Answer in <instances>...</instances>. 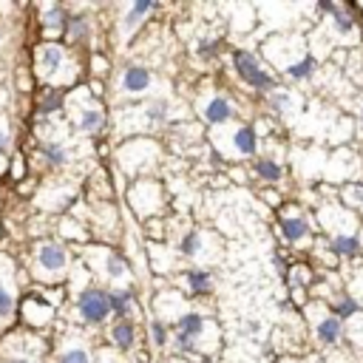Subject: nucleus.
<instances>
[{
	"instance_id": "nucleus-1",
	"label": "nucleus",
	"mask_w": 363,
	"mask_h": 363,
	"mask_svg": "<svg viewBox=\"0 0 363 363\" xmlns=\"http://www.w3.org/2000/svg\"><path fill=\"white\" fill-rule=\"evenodd\" d=\"M32 275L43 284H57L68 275V250L62 242H43L32 258Z\"/></svg>"
},
{
	"instance_id": "nucleus-2",
	"label": "nucleus",
	"mask_w": 363,
	"mask_h": 363,
	"mask_svg": "<svg viewBox=\"0 0 363 363\" xmlns=\"http://www.w3.org/2000/svg\"><path fill=\"white\" fill-rule=\"evenodd\" d=\"M233 68H236L239 80H242V83H247L250 88H256V91H261V94H275L278 80H275V77L270 74V71L264 68V62H261L253 51H247V48H236V51H233Z\"/></svg>"
},
{
	"instance_id": "nucleus-3",
	"label": "nucleus",
	"mask_w": 363,
	"mask_h": 363,
	"mask_svg": "<svg viewBox=\"0 0 363 363\" xmlns=\"http://www.w3.org/2000/svg\"><path fill=\"white\" fill-rule=\"evenodd\" d=\"M74 307L83 324L88 326H103L111 318V304H108V289L103 286H86L74 293Z\"/></svg>"
},
{
	"instance_id": "nucleus-4",
	"label": "nucleus",
	"mask_w": 363,
	"mask_h": 363,
	"mask_svg": "<svg viewBox=\"0 0 363 363\" xmlns=\"http://www.w3.org/2000/svg\"><path fill=\"white\" fill-rule=\"evenodd\" d=\"M307 312L312 315L310 321H312V335H315V341H318L321 346H326V349H335V346L341 343V338H343V324L326 310L324 301H312V304L307 307Z\"/></svg>"
},
{
	"instance_id": "nucleus-5",
	"label": "nucleus",
	"mask_w": 363,
	"mask_h": 363,
	"mask_svg": "<svg viewBox=\"0 0 363 363\" xmlns=\"http://www.w3.org/2000/svg\"><path fill=\"white\" fill-rule=\"evenodd\" d=\"M128 199H131V207L139 219H148V216H154L162 204V187L154 179H139L128 190Z\"/></svg>"
},
{
	"instance_id": "nucleus-6",
	"label": "nucleus",
	"mask_w": 363,
	"mask_h": 363,
	"mask_svg": "<svg viewBox=\"0 0 363 363\" xmlns=\"http://www.w3.org/2000/svg\"><path fill=\"white\" fill-rule=\"evenodd\" d=\"M37 65H40V74L48 83H65L62 77V68L68 65V51L62 43H43L37 51Z\"/></svg>"
},
{
	"instance_id": "nucleus-7",
	"label": "nucleus",
	"mask_w": 363,
	"mask_h": 363,
	"mask_svg": "<svg viewBox=\"0 0 363 363\" xmlns=\"http://www.w3.org/2000/svg\"><path fill=\"white\" fill-rule=\"evenodd\" d=\"M154 86V71L148 65H142V62H131L122 68V74H119V91L128 94V97H139L145 94Z\"/></svg>"
},
{
	"instance_id": "nucleus-8",
	"label": "nucleus",
	"mask_w": 363,
	"mask_h": 363,
	"mask_svg": "<svg viewBox=\"0 0 363 363\" xmlns=\"http://www.w3.org/2000/svg\"><path fill=\"white\" fill-rule=\"evenodd\" d=\"M20 315H23V321L32 324V326H46V324H51V318H54V304H51L46 296L32 293V296L23 301Z\"/></svg>"
},
{
	"instance_id": "nucleus-9",
	"label": "nucleus",
	"mask_w": 363,
	"mask_h": 363,
	"mask_svg": "<svg viewBox=\"0 0 363 363\" xmlns=\"http://www.w3.org/2000/svg\"><path fill=\"white\" fill-rule=\"evenodd\" d=\"M233 114H236V108H233V103L225 97V94H216V97H210L204 105H202V119L207 122V125H227L230 119H233Z\"/></svg>"
},
{
	"instance_id": "nucleus-10",
	"label": "nucleus",
	"mask_w": 363,
	"mask_h": 363,
	"mask_svg": "<svg viewBox=\"0 0 363 363\" xmlns=\"http://www.w3.org/2000/svg\"><path fill=\"white\" fill-rule=\"evenodd\" d=\"M278 233H281V239L289 242V244H301L304 239L312 236V227H310V222L304 219V216H296V213H293V216H281Z\"/></svg>"
},
{
	"instance_id": "nucleus-11",
	"label": "nucleus",
	"mask_w": 363,
	"mask_h": 363,
	"mask_svg": "<svg viewBox=\"0 0 363 363\" xmlns=\"http://www.w3.org/2000/svg\"><path fill=\"white\" fill-rule=\"evenodd\" d=\"M74 122H77V128H80L83 133H100V131L105 128V108H100L97 103L80 105Z\"/></svg>"
},
{
	"instance_id": "nucleus-12",
	"label": "nucleus",
	"mask_w": 363,
	"mask_h": 363,
	"mask_svg": "<svg viewBox=\"0 0 363 363\" xmlns=\"http://www.w3.org/2000/svg\"><path fill=\"white\" fill-rule=\"evenodd\" d=\"M111 343H114V349L122 352V355L133 352V346H136V324H133L131 318H119V321L111 326Z\"/></svg>"
},
{
	"instance_id": "nucleus-13",
	"label": "nucleus",
	"mask_w": 363,
	"mask_h": 363,
	"mask_svg": "<svg viewBox=\"0 0 363 363\" xmlns=\"http://www.w3.org/2000/svg\"><path fill=\"white\" fill-rule=\"evenodd\" d=\"M326 304V310L341 321V324H346V321H352L355 315H360V301L352 296V293H338L335 298H329V301H324Z\"/></svg>"
},
{
	"instance_id": "nucleus-14",
	"label": "nucleus",
	"mask_w": 363,
	"mask_h": 363,
	"mask_svg": "<svg viewBox=\"0 0 363 363\" xmlns=\"http://www.w3.org/2000/svg\"><path fill=\"white\" fill-rule=\"evenodd\" d=\"M173 329H176L179 335L196 341V346H199V338H202L204 329H207V315H202V312H185V315H179V318L173 321ZM199 352H202V349H199Z\"/></svg>"
},
{
	"instance_id": "nucleus-15",
	"label": "nucleus",
	"mask_w": 363,
	"mask_h": 363,
	"mask_svg": "<svg viewBox=\"0 0 363 363\" xmlns=\"http://www.w3.org/2000/svg\"><path fill=\"white\" fill-rule=\"evenodd\" d=\"M230 145H233V154H239V157H253L256 148H258V133H256V128H253V125H239V128H233Z\"/></svg>"
},
{
	"instance_id": "nucleus-16",
	"label": "nucleus",
	"mask_w": 363,
	"mask_h": 363,
	"mask_svg": "<svg viewBox=\"0 0 363 363\" xmlns=\"http://www.w3.org/2000/svg\"><path fill=\"white\" fill-rule=\"evenodd\" d=\"M329 247L335 256L346 258V261H357L363 256V244L357 239V233H343V236H332L329 239Z\"/></svg>"
},
{
	"instance_id": "nucleus-17",
	"label": "nucleus",
	"mask_w": 363,
	"mask_h": 363,
	"mask_svg": "<svg viewBox=\"0 0 363 363\" xmlns=\"http://www.w3.org/2000/svg\"><path fill=\"white\" fill-rule=\"evenodd\" d=\"M185 286H187V293L193 298H204L210 296V289H213V275L202 267H193V270H185Z\"/></svg>"
},
{
	"instance_id": "nucleus-18",
	"label": "nucleus",
	"mask_w": 363,
	"mask_h": 363,
	"mask_svg": "<svg viewBox=\"0 0 363 363\" xmlns=\"http://www.w3.org/2000/svg\"><path fill=\"white\" fill-rule=\"evenodd\" d=\"M108 304H111V315H117V318H131L133 304H136V296H133V289L117 286V289H108Z\"/></svg>"
},
{
	"instance_id": "nucleus-19",
	"label": "nucleus",
	"mask_w": 363,
	"mask_h": 363,
	"mask_svg": "<svg viewBox=\"0 0 363 363\" xmlns=\"http://www.w3.org/2000/svg\"><path fill=\"white\" fill-rule=\"evenodd\" d=\"M159 9V4L157 0H136V4H131V9H128V15H125V20H122V29H125V34H131L145 18H148L151 12H157Z\"/></svg>"
},
{
	"instance_id": "nucleus-20",
	"label": "nucleus",
	"mask_w": 363,
	"mask_h": 363,
	"mask_svg": "<svg viewBox=\"0 0 363 363\" xmlns=\"http://www.w3.org/2000/svg\"><path fill=\"white\" fill-rule=\"evenodd\" d=\"M315 71H318V60L312 54H304L301 60H296L293 65L284 68V77H289L293 83H304V80H312L315 77Z\"/></svg>"
},
{
	"instance_id": "nucleus-21",
	"label": "nucleus",
	"mask_w": 363,
	"mask_h": 363,
	"mask_svg": "<svg viewBox=\"0 0 363 363\" xmlns=\"http://www.w3.org/2000/svg\"><path fill=\"white\" fill-rule=\"evenodd\" d=\"M65 34L68 40L74 43V46H88L91 43V20L86 15H74V18H68L65 23Z\"/></svg>"
},
{
	"instance_id": "nucleus-22",
	"label": "nucleus",
	"mask_w": 363,
	"mask_h": 363,
	"mask_svg": "<svg viewBox=\"0 0 363 363\" xmlns=\"http://www.w3.org/2000/svg\"><path fill=\"white\" fill-rule=\"evenodd\" d=\"M142 117H145V125H162L171 119V103L165 97H154L142 105Z\"/></svg>"
},
{
	"instance_id": "nucleus-23",
	"label": "nucleus",
	"mask_w": 363,
	"mask_h": 363,
	"mask_svg": "<svg viewBox=\"0 0 363 363\" xmlns=\"http://www.w3.org/2000/svg\"><path fill=\"white\" fill-rule=\"evenodd\" d=\"M100 256H103V272H105V278H111V281H125V278H128V264H125V258H122L119 253L103 250ZM103 272H100V275H103Z\"/></svg>"
},
{
	"instance_id": "nucleus-24",
	"label": "nucleus",
	"mask_w": 363,
	"mask_h": 363,
	"mask_svg": "<svg viewBox=\"0 0 363 363\" xmlns=\"http://www.w3.org/2000/svg\"><path fill=\"white\" fill-rule=\"evenodd\" d=\"M256 176H258L264 185H278L281 176H284V168H281L272 157H258V159H256Z\"/></svg>"
},
{
	"instance_id": "nucleus-25",
	"label": "nucleus",
	"mask_w": 363,
	"mask_h": 363,
	"mask_svg": "<svg viewBox=\"0 0 363 363\" xmlns=\"http://www.w3.org/2000/svg\"><path fill=\"white\" fill-rule=\"evenodd\" d=\"M40 154H43V159L51 168H62L68 162V148H65L62 142H43L40 145Z\"/></svg>"
},
{
	"instance_id": "nucleus-26",
	"label": "nucleus",
	"mask_w": 363,
	"mask_h": 363,
	"mask_svg": "<svg viewBox=\"0 0 363 363\" xmlns=\"http://www.w3.org/2000/svg\"><path fill=\"white\" fill-rule=\"evenodd\" d=\"M148 335H151V343H154L157 349L168 346V341H171V326H168V321H165V318H151V321H148Z\"/></svg>"
},
{
	"instance_id": "nucleus-27",
	"label": "nucleus",
	"mask_w": 363,
	"mask_h": 363,
	"mask_svg": "<svg viewBox=\"0 0 363 363\" xmlns=\"http://www.w3.org/2000/svg\"><path fill=\"white\" fill-rule=\"evenodd\" d=\"M65 23H68V15H65L62 6H48V9L43 12V29H46V32H62Z\"/></svg>"
},
{
	"instance_id": "nucleus-28",
	"label": "nucleus",
	"mask_w": 363,
	"mask_h": 363,
	"mask_svg": "<svg viewBox=\"0 0 363 363\" xmlns=\"http://www.w3.org/2000/svg\"><path fill=\"white\" fill-rule=\"evenodd\" d=\"M179 253L187 256V258H196L202 253V230H187L179 239Z\"/></svg>"
},
{
	"instance_id": "nucleus-29",
	"label": "nucleus",
	"mask_w": 363,
	"mask_h": 363,
	"mask_svg": "<svg viewBox=\"0 0 363 363\" xmlns=\"http://www.w3.org/2000/svg\"><path fill=\"white\" fill-rule=\"evenodd\" d=\"M57 363H91V355H88L86 346L71 343L68 349H62V352L57 355Z\"/></svg>"
},
{
	"instance_id": "nucleus-30",
	"label": "nucleus",
	"mask_w": 363,
	"mask_h": 363,
	"mask_svg": "<svg viewBox=\"0 0 363 363\" xmlns=\"http://www.w3.org/2000/svg\"><path fill=\"white\" fill-rule=\"evenodd\" d=\"M343 335L349 338L352 346L360 349V346H363V315H355L352 321H346V324H343Z\"/></svg>"
},
{
	"instance_id": "nucleus-31",
	"label": "nucleus",
	"mask_w": 363,
	"mask_h": 363,
	"mask_svg": "<svg viewBox=\"0 0 363 363\" xmlns=\"http://www.w3.org/2000/svg\"><path fill=\"white\" fill-rule=\"evenodd\" d=\"M171 346H173V352H176V355H187V357L202 355V352H199V346H196V341H190V338H185V335H179V332L171 338Z\"/></svg>"
},
{
	"instance_id": "nucleus-32",
	"label": "nucleus",
	"mask_w": 363,
	"mask_h": 363,
	"mask_svg": "<svg viewBox=\"0 0 363 363\" xmlns=\"http://www.w3.org/2000/svg\"><path fill=\"white\" fill-rule=\"evenodd\" d=\"M15 312V296L6 284H0V321H6Z\"/></svg>"
},
{
	"instance_id": "nucleus-33",
	"label": "nucleus",
	"mask_w": 363,
	"mask_h": 363,
	"mask_svg": "<svg viewBox=\"0 0 363 363\" xmlns=\"http://www.w3.org/2000/svg\"><path fill=\"white\" fill-rule=\"evenodd\" d=\"M62 100H65V97H62V91H48V94L43 97V103H40V114H43V117L54 114V111L62 105Z\"/></svg>"
},
{
	"instance_id": "nucleus-34",
	"label": "nucleus",
	"mask_w": 363,
	"mask_h": 363,
	"mask_svg": "<svg viewBox=\"0 0 363 363\" xmlns=\"http://www.w3.org/2000/svg\"><path fill=\"white\" fill-rule=\"evenodd\" d=\"M293 284H298V286H307L310 284V267H304V264H298V267H293Z\"/></svg>"
},
{
	"instance_id": "nucleus-35",
	"label": "nucleus",
	"mask_w": 363,
	"mask_h": 363,
	"mask_svg": "<svg viewBox=\"0 0 363 363\" xmlns=\"http://www.w3.org/2000/svg\"><path fill=\"white\" fill-rule=\"evenodd\" d=\"M0 363H40V360H34V357H18V355H12V357H4Z\"/></svg>"
},
{
	"instance_id": "nucleus-36",
	"label": "nucleus",
	"mask_w": 363,
	"mask_h": 363,
	"mask_svg": "<svg viewBox=\"0 0 363 363\" xmlns=\"http://www.w3.org/2000/svg\"><path fill=\"white\" fill-rule=\"evenodd\" d=\"M9 139H12V136H9V131H6L4 125H0V154H4V151H6V145H9Z\"/></svg>"
},
{
	"instance_id": "nucleus-37",
	"label": "nucleus",
	"mask_w": 363,
	"mask_h": 363,
	"mask_svg": "<svg viewBox=\"0 0 363 363\" xmlns=\"http://www.w3.org/2000/svg\"><path fill=\"white\" fill-rule=\"evenodd\" d=\"M100 363H122V360H119L117 355H111V352H105V355L100 357Z\"/></svg>"
},
{
	"instance_id": "nucleus-38",
	"label": "nucleus",
	"mask_w": 363,
	"mask_h": 363,
	"mask_svg": "<svg viewBox=\"0 0 363 363\" xmlns=\"http://www.w3.org/2000/svg\"><path fill=\"white\" fill-rule=\"evenodd\" d=\"M278 363H301V360H296V357H284V360H278Z\"/></svg>"
},
{
	"instance_id": "nucleus-39",
	"label": "nucleus",
	"mask_w": 363,
	"mask_h": 363,
	"mask_svg": "<svg viewBox=\"0 0 363 363\" xmlns=\"http://www.w3.org/2000/svg\"><path fill=\"white\" fill-rule=\"evenodd\" d=\"M360 125H363V108H360Z\"/></svg>"
},
{
	"instance_id": "nucleus-40",
	"label": "nucleus",
	"mask_w": 363,
	"mask_h": 363,
	"mask_svg": "<svg viewBox=\"0 0 363 363\" xmlns=\"http://www.w3.org/2000/svg\"><path fill=\"white\" fill-rule=\"evenodd\" d=\"M312 363H324V360H312Z\"/></svg>"
},
{
	"instance_id": "nucleus-41",
	"label": "nucleus",
	"mask_w": 363,
	"mask_h": 363,
	"mask_svg": "<svg viewBox=\"0 0 363 363\" xmlns=\"http://www.w3.org/2000/svg\"><path fill=\"white\" fill-rule=\"evenodd\" d=\"M0 159H4V154H0Z\"/></svg>"
},
{
	"instance_id": "nucleus-42",
	"label": "nucleus",
	"mask_w": 363,
	"mask_h": 363,
	"mask_svg": "<svg viewBox=\"0 0 363 363\" xmlns=\"http://www.w3.org/2000/svg\"><path fill=\"white\" fill-rule=\"evenodd\" d=\"M176 363H179V360H176Z\"/></svg>"
}]
</instances>
